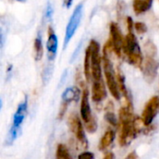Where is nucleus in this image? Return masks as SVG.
Masks as SVG:
<instances>
[{"label":"nucleus","instance_id":"nucleus-1","mask_svg":"<svg viewBox=\"0 0 159 159\" xmlns=\"http://www.w3.org/2000/svg\"><path fill=\"white\" fill-rule=\"evenodd\" d=\"M142 119L134 116L132 102H125L119 110L118 119V143L121 146H128L137 137L142 131Z\"/></svg>","mask_w":159,"mask_h":159},{"label":"nucleus","instance_id":"nucleus-2","mask_svg":"<svg viewBox=\"0 0 159 159\" xmlns=\"http://www.w3.org/2000/svg\"><path fill=\"white\" fill-rule=\"evenodd\" d=\"M123 52L127 56L128 61L131 65L135 67H142L143 63L142 48L132 32H129V34L124 38Z\"/></svg>","mask_w":159,"mask_h":159},{"label":"nucleus","instance_id":"nucleus-3","mask_svg":"<svg viewBox=\"0 0 159 159\" xmlns=\"http://www.w3.org/2000/svg\"><path fill=\"white\" fill-rule=\"evenodd\" d=\"M80 86L82 87V97H81V104H80V116L84 122L86 129L89 133H94L97 130L98 124L95 117L92 115L89 101V90L85 86L84 82L80 80Z\"/></svg>","mask_w":159,"mask_h":159},{"label":"nucleus","instance_id":"nucleus-4","mask_svg":"<svg viewBox=\"0 0 159 159\" xmlns=\"http://www.w3.org/2000/svg\"><path fill=\"white\" fill-rule=\"evenodd\" d=\"M102 66H103V71H104L107 88H108L110 93L112 94V96L116 100H119L121 97V93H120V90L118 88L116 72L114 71L113 64H112L111 60H110L109 55H108V47L107 46H105L103 48Z\"/></svg>","mask_w":159,"mask_h":159},{"label":"nucleus","instance_id":"nucleus-5","mask_svg":"<svg viewBox=\"0 0 159 159\" xmlns=\"http://www.w3.org/2000/svg\"><path fill=\"white\" fill-rule=\"evenodd\" d=\"M83 8H84L83 3L78 4L75 7V10L73 11V14L71 15V17L69 19V21L65 28L63 49L66 48V47L68 46L69 42L71 41V39L73 38V36L75 35V34L76 33V31L80 25V22H81L82 17H83Z\"/></svg>","mask_w":159,"mask_h":159},{"label":"nucleus","instance_id":"nucleus-6","mask_svg":"<svg viewBox=\"0 0 159 159\" xmlns=\"http://www.w3.org/2000/svg\"><path fill=\"white\" fill-rule=\"evenodd\" d=\"M91 54V75L92 82L102 80V58L100 54V45L96 40H91L89 45Z\"/></svg>","mask_w":159,"mask_h":159},{"label":"nucleus","instance_id":"nucleus-7","mask_svg":"<svg viewBox=\"0 0 159 159\" xmlns=\"http://www.w3.org/2000/svg\"><path fill=\"white\" fill-rule=\"evenodd\" d=\"M68 126L70 128V130L75 137L78 144L83 149L88 148V140L85 134V129L82 125V122L78 116L76 114H72L68 118Z\"/></svg>","mask_w":159,"mask_h":159},{"label":"nucleus","instance_id":"nucleus-8","mask_svg":"<svg viewBox=\"0 0 159 159\" xmlns=\"http://www.w3.org/2000/svg\"><path fill=\"white\" fill-rule=\"evenodd\" d=\"M108 45L117 57H121L123 51L124 38L118 25L116 22L110 23V40L108 42Z\"/></svg>","mask_w":159,"mask_h":159},{"label":"nucleus","instance_id":"nucleus-9","mask_svg":"<svg viewBox=\"0 0 159 159\" xmlns=\"http://www.w3.org/2000/svg\"><path fill=\"white\" fill-rule=\"evenodd\" d=\"M159 108V98L157 96L152 97L144 106L142 114V120L145 127L151 126L155 117L157 116Z\"/></svg>","mask_w":159,"mask_h":159},{"label":"nucleus","instance_id":"nucleus-10","mask_svg":"<svg viewBox=\"0 0 159 159\" xmlns=\"http://www.w3.org/2000/svg\"><path fill=\"white\" fill-rule=\"evenodd\" d=\"M27 114V99H24L23 102H21L20 103V105L18 106L14 116H13V121H12V127L9 132V138L13 141L16 136H17V132L20 127V125L22 124L25 116Z\"/></svg>","mask_w":159,"mask_h":159},{"label":"nucleus","instance_id":"nucleus-11","mask_svg":"<svg viewBox=\"0 0 159 159\" xmlns=\"http://www.w3.org/2000/svg\"><path fill=\"white\" fill-rule=\"evenodd\" d=\"M159 63L158 61L155 59V57L146 56L145 60L143 61V63L142 65L143 75L145 79V81L149 84L153 83L157 75L158 72Z\"/></svg>","mask_w":159,"mask_h":159},{"label":"nucleus","instance_id":"nucleus-12","mask_svg":"<svg viewBox=\"0 0 159 159\" xmlns=\"http://www.w3.org/2000/svg\"><path fill=\"white\" fill-rule=\"evenodd\" d=\"M48 41H47V56L49 61H53L56 58L58 50V37L51 26L48 27Z\"/></svg>","mask_w":159,"mask_h":159},{"label":"nucleus","instance_id":"nucleus-13","mask_svg":"<svg viewBox=\"0 0 159 159\" xmlns=\"http://www.w3.org/2000/svg\"><path fill=\"white\" fill-rule=\"evenodd\" d=\"M107 96L106 89L103 80L101 81H94L92 85V89H91V97L92 101L94 102H102Z\"/></svg>","mask_w":159,"mask_h":159},{"label":"nucleus","instance_id":"nucleus-14","mask_svg":"<svg viewBox=\"0 0 159 159\" xmlns=\"http://www.w3.org/2000/svg\"><path fill=\"white\" fill-rule=\"evenodd\" d=\"M116 138V132L113 129H108L102 137L100 143H99V149L101 151L106 150L115 141Z\"/></svg>","mask_w":159,"mask_h":159},{"label":"nucleus","instance_id":"nucleus-15","mask_svg":"<svg viewBox=\"0 0 159 159\" xmlns=\"http://www.w3.org/2000/svg\"><path fill=\"white\" fill-rule=\"evenodd\" d=\"M153 4V0H133V10L137 15L148 11Z\"/></svg>","mask_w":159,"mask_h":159},{"label":"nucleus","instance_id":"nucleus-16","mask_svg":"<svg viewBox=\"0 0 159 159\" xmlns=\"http://www.w3.org/2000/svg\"><path fill=\"white\" fill-rule=\"evenodd\" d=\"M105 115L104 119L105 121L112 127H118V120L114 113V103L112 102H109L107 106L105 107Z\"/></svg>","mask_w":159,"mask_h":159},{"label":"nucleus","instance_id":"nucleus-17","mask_svg":"<svg viewBox=\"0 0 159 159\" xmlns=\"http://www.w3.org/2000/svg\"><path fill=\"white\" fill-rule=\"evenodd\" d=\"M43 56H44V47H43L42 36L40 34H38L34 42V57L36 61H39L42 60Z\"/></svg>","mask_w":159,"mask_h":159},{"label":"nucleus","instance_id":"nucleus-18","mask_svg":"<svg viewBox=\"0 0 159 159\" xmlns=\"http://www.w3.org/2000/svg\"><path fill=\"white\" fill-rule=\"evenodd\" d=\"M84 74L87 82H89L92 80V75H91V54H90V48L89 47L87 48L86 49V54H85V61H84Z\"/></svg>","mask_w":159,"mask_h":159},{"label":"nucleus","instance_id":"nucleus-19","mask_svg":"<svg viewBox=\"0 0 159 159\" xmlns=\"http://www.w3.org/2000/svg\"><path fill=\"white\" fill-rule=\"evenodd\" d=\"M80 95V90L75 87V88H69L65 89V91L62 94V100L68 101V102H73V101H77L79 99Z\"/></svg>","mask_w":159,"mask_h":159},{"label":"nucleus","instance_id":"nucleus-20","mask_svg":"<svg viewBox=\"0 0 159 159\" xmlns=\"http://www.w3.org/2000/svg\"><path fill=\"white\" fill-rule=\"evenodd\" d=\"M56 159H73L68 148L63 143H60L57 146Z\"/></svg>","mask_w":159,"mask_h":159},{"label":"nucleus","instance_id":"nucleus-21","mask_svg":"<svg viewBox=\"0 0 159 159\" xmlns=\"http://www.w3.org/2000/svg\"><path fill=\"white\" fill-rule=\"evenodd\" d=\"M70 104V102L68 101H65L63 100L61 104V107H60V110H59V114H58V118L59 119H62L67 112V109H68V106Z\"/></svg>","mask_w":159,"mask_h":159},{"label":"nucleus","instance_id":"nucleus-22","mask_svg":"<svg viewBox=\"0 0 159 159\" xmlns=\"http://www.w3.org/2000/svg\"><path fill=\"white\" fill-rule=\"evenodd\" d=\"M134 28L138 34H144L147 32V26L143 22H135L134 23Z\"/></svg>","mask_w":159,"mask_h":159},{"label":"nucleus","instance_id":"nucleus-23","mask_svg":"<svg viewBox=\"0 0 159 159\" xmlns=\"http://www.w3.org/2000/svg\"><path fill=\"white\" fill-rule=\"evenodd\" d=\"M53 16V7L52 5L50 4V2H48L47 7H46V11H45V17L48 20H51Z\"/></svg>","mask_w":159,"mask_h":159},{"label":"nucleus","instance_id":"nucleus-24","mask_svg":"<svg viewBox=\"0 0 159 159\" xmlns=\"http://www.w3.org/2000/svg\"><path fill=\"white\" fill-rule=\"evenodd\" d=\"M78 159H94V154L91 152H84L78 156Z\"/></svg>","mask_w":159,"mask_h":159},{"label":"nucleus","instance_id":"nucleus-25","mask_svg":"<svg viewBox=\"0 0 159 159\" xmlns=\"http://www.w3.org/2000/svg\"><path fill=\"white\" fill-rule=\"evenodd\" d=\"M127 26H128L129 32H131L132 29L134 28V22H133L131 17H128V18H127Z\"/></svg>","mask_w":159,"mask_h":159},{"label":"nucleus","instance_id":"nucleus-26","mask_svg":"<svg viewBox=\"0 0 159 159\" xmlns=\"http://www.w3.org/2000/svg\"><path fill=\"white\" fill-rule=\"evenodd\" d=\"M125 159H139V157L136 152H131L125 157Z\"/></svg>","mask_w":159,"mask_h":159},{"label":"nucleus","instance_id":"nucleus-27","mask_svg":"<svg viewBox=\"0 0 159 159\" xmlns=\"http://www.w3.org/2000/svg\"><path fill=\"white\" fill-rule=\"evenodd\" d=\"M73 2H74V0H63V6H64V7L70 8L71 6L73 5Z\"/></svg>","mask_w":159,"mask_h":159},{"label":"nucleus","instance_id":"nucleus-28","mask_svg":"<svg viewBox=\"0 0 159 159\" xmlns=\"http://www.w3.org/2000/svg\"><path fill=\"white\" fill-rule=\"evenodd\" d=\"M102 159H115V155L112 152H108L104 155Z\"/></svg>","mask_w":159,"mask_h":159},{"label":"nucleus","instance_id":"nucleus-29","mask_svg":"<svg viewBox=\"0 0 159 159\" xmlns=\"http://www.w3.org/2000/svg\"><path fill=\"white\" fill-rule=\"evenodd\" d=\"M17 1H19V2H24L25 0H17Z\"/></svg>","mask_w":159,"mask_h":159}]
</instances>
